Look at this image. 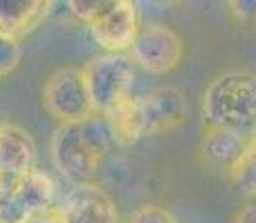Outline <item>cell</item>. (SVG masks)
I'll list each match as a JSON object with an SVG mask.
<instances>
[{
  "mask_svg": "<svg viewBox=\"0 0 256 223\" xmlns=\"http://www.w3.org/2000/svg\"><path fill=\"white\" fill-rule=\"evenodd\" d=\"M114 145L105 116L58 125L49 141V156L58 172L74 183H92Z\"/></svg>",
  "mask_w": 256,
  "mask_h": 223,
  "instance_id": "obj_1",
  "label": "cell"
},
{
  "mask_svg": "<svg viewBox=\"0 0 256 223\" xmlns=\"http://www.w3.org/2000/svg\"><path fill=\"white\" fill-rule=\"evenodd\" d=\"M105 118L114 141L132 145L140 138L178 130L187 121V103L176 87H158L140 98H127Z\"/></svg>",
  "mask_w": 256,
  "mask_h": 223,
  "instance_id": "obj_2",
  "label": "cell"
},
{
  "mask_svg": "<svg viewBox=\"0 0 256 223\" xmlns=\"http://www.w3.org/2000/svg\"><path fill=\"white\" fill-rule=\"evenodd\" d=\"M208 127L252 134L256 127V74L234 69L210 81L200 98Z\"/></svg>",
  "mask_w": 256,
  "mask_h": 223,
  "instance_id": "obj_3",
  "label": "cell"
},
{
  "mask_svg": "<svg viewBox=\"0 0 256 223\" xmlns=\"http://www.w3.org/2000/svg\"><path fill=\"white\" fill-rule=\"evenodd\" d=\"M134 67L130 54H100L85 63L80 74L94 114L107 116L127 98H132L136 78Z\"/></svg>",
  "mask_w": 256,
  "mask_h": 223,
  "instance_id": "obj_4",
  "label": "cell"
},
{
  "mask_svg": "<svg viewBox=\"0 0 256 223\" xmlns=\"http://www.w3.org/2000/svg\"><path fill=\"white\" fill-rule=\"evenodd\" d=\"M52 207H56V183L42 170L0 174V223H27Z\"/></svg>",
  "mask_w": 256,
  "mask_h": 223,
  "instance_id": "obj_5",
  "label": "cell"
},
{
  "mask_svg": "<svg viewBox=\"0 0 256 223\" xmlns=\"http://www.w3.org/2000/svg\"><path fill=\"white\" fill-rule=\"evenodd\" d=\"M42 107L60 125L94 116L80 67L65 65L49 74L42 85Z\"/></svg>",
  "mask_w": 256,
  "mask_h": 223,
  "instance_id": "obj_6",
  "label": "cell"
},
{
  "mask_svg": "<svg viewBox=\"0 0 256 223\" xmlns=\"http://www.w3.org/2000/svg\"><path fill=\"white\" fill-rule=\"evenodd\" d=\"M185 45L183 38L163 23L140 25L138 36L130 47V58L134 65L142 67L150 74L174 72L183 63Z\"/></svg>",
  "mask_w": 256,
  "mask_h": 223,
  "instance_id": "obj_7",
  "label": "cell"
},
{
  "mask_svg": "<svg viewBox=\"0 0 256 223\" xmlns=\"http://www.w3.org/2000/svg\"><path fill=\"white\" fill-rule=\"evenodd\" d=\"M87 27L105 54H125L138 36V9L132 0H107L102 14Z\"/></svg>",
  "mask_w": 256,
  "mask_h": 223,
  "instance_id": "obj_8",
  "label": "cell"
},
{
  "mask_svg": "<svg viewBox=\"0 0 256 223\" xmlns=\"http://www.w3.org/2000/svg\"><path fill=\"white\" fill-rule=\"evenodd\" d=\"M56 210L60 223H120L114 199L96 183H76Z\"/></svg>",
  "mask_w": 256,
  "mask_h": 223,
  "instance_id": "obj_9",
  "label": "cell"
},
{
  "mask_svg": "<svg viewBox=\"0 0 256 223\" xmlns=\"http://www.w3.org/2000/svg\"><path fill=\"white\" fill-rule=\"evenodd\" d=\"M38 147L32 134L16 123H0V174L18 176L36 170Z\"/></svg>",
  "mask_w": 256,
  "mask_h": 223,
  "instance_id": "obj_10",
  "label": "cell"
},
{
  "mask_svg": "<svg viewBox=\"0 0 256 223\" xmlns=\"http://www.w3.org/2000/svg\"><path fill=\"white\" fill-rule=\"evenodd\" d=\"M248 143L250 134L223 130V127H208L200 138V158L212 170L230 174L240 161V156L245 154Z\"/></svg>",
  "mask_w": 256,
  "mask_h": 223,
  "instance_id": "obj_11",
  "label": "cell"
},
{
  "mask_svg": "<svg viewBox=\"0 0 256 223\" xmlns=\"http://www.w3.org/2000/svg\"><path fill=\"white\" fill-rule=\"evenodd\" d=\"M47 12V0H0V34L20 41V36L38 27Z\"/></svg>",
  "mask_w": 256,
  "mask_h": 223,
  "instance_id": "obj_12",
  "label": "cell"
},
{
  "mask_svg": "<svg viewBox=\"0 0 256 223\" xmlns=\"http://www.w3.org/2000/svg\"><path fill=\"white\" fill-rule=\"evenodd\" d=\"M228 176L240 194L256 196V127L250 134V143L245 154L240 156V161L236 163V167Z\"/></svg>",
  "mask_w": 256,
  "mask_h": 223,
  "instance_id": "obj_13",
  "label": "cell"
},
{
  "mask_svg": "<svg viewBox=\"0 0 256 223\" xmlns=\"http://www.w3.org/2000/svg\"><path fill=\"white\" fill-rule=\"evenodd\" d=\"M22 61V45L18 38L0 34V78L16 72Z\"/></svg>",
  "mask_w": 256,
  "mask_h": 223,
  "instance_id": "obj_14",
  "label": "cell"
},
{
  "mask_svg": "<svg viewBox=\"0 0 256 223\" xmlns=\"http://www.w3.org/2000/svg\"><path fill=\"white\" fill-rule=\"evenodd\" d=\"M127 223H178V221H176L163 205L147 203V205H140L138 210L132 212Z\"/></svg>",
  "mask_w": 256,
  "mask_h": 223,
  "instance_id": "obj_15",
  "label": "cell"
},
{
  "mask_svg": "<svg viewBox=\"0 0 256 223\" xmlns=\"http://www.w3.org/2000/svg\"><path fill=\"white\" fill-rule=\"evenodd\" d=\"M67 7L76 18L90 25L102 14V9L107 7V0H72V3H67Z\"/></svg>",
  "mask_w": 256,
  "mask_h": 223,
  "instance_id": "obj_16",
  "label": "cell"
},
{
  "mask_svg": "<svg viewBox=\"0 0 256 223\" xmlns=\"http://www.w3.org/2000/svg\"><path fill=\"white\" fill-rule=\"evenodd\" d=\"M230 12L240 23H256V0H232L228 3Z\"/></svg>",
  "mask_w": 256,
  "mask_h": 223,
  "instance_id": "obj_17",
  "label": "cell"
},
{
  "mask_svg": "<svg viewBox=\"0 0 256 223\" xmlns=\"http://www.w3.org/2000/svg\"><path fill=\"white\" fill-rule=\"evenodd\" d=\"M234 223H256V203L243 205L234 216Z\"/></svg>",
  "mask_w": 256,
  "mask_h": 223,
  "instance_id": "obj_18",
  "label": "cell"
},
{
  "mask_svg": "<svg viewBox=\"0 0 256 223\" xmlns=\"http://www.w3.org/2000/svg\"><path fill=\"white\" fill-rule=\"evenodd\" d=\"M27 223H60V216H58L56 207H52V210H47V212H42V214L34 216V219L27 221Z\"/></svg>",
  "mask_w": 256,
  "mask_h": 223,
  "instance_id": "obj_19",
  "label": "cell"
}]
</instances>
